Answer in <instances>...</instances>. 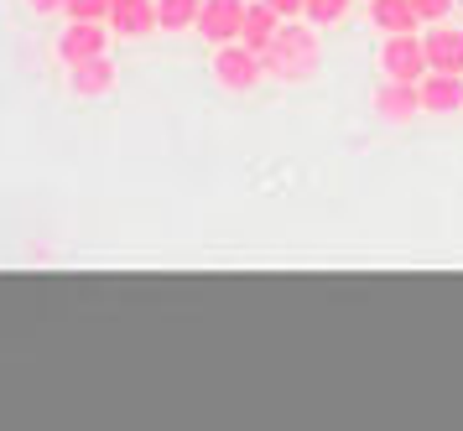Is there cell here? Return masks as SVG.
Instances as JSON below:
<instances>
[{"label": "cell", "mask_w": 463, "mask_h": 431, "mask_svg": "<svg viewBox=\"0 0 463 431\" xmlns=\"http://www.w3.org/2000/svg\"><path fill=\"white\" fill-rule=\"evenodd\" d=\"M421 47H427V62H432V73H463V26H432L427 37H421Z\"/></svg>", "instance_id": "obj_8"}, {"label": "cell", "mask_w": 463, "mask_h": 431, "mask_svg": "<svg viewBox=\"0 0 463 431\" xmlns=\"http://www.w3.org/2000/svg\"><path fill=\"white\" fill-rule=\"evenodd\" d=\"M266 62V73L281 83H302L317 73V62H323V42H317V26H302V21H287L276 42L260 52Z\"/></svg>", "instance_id": "obj_1"}, {"label": "cell", "mask_w": 463, "mask_h": 431, "mask_svg": "<svg viewBox=\"0 0 463 431\" xmlns=\"http://www.w3.org/2000/svg\"><path fill=\"white\" fill-rule=\"evenodd\" d=\"M349 5L354 0H307L302 16H307V26H338V21L349 16Z\"/></svg>", "instance_id": "obj_14"}, {"label": "cell", "mask_w": 463, "mask_h": 431, "mask_svg": "<svg viewBox=\"0 0 463 431\" xmlns=\"http://www.w3.org/2000/svg\"><path fill=\"white\" fill-rule=\"evenodd\" d=\"M380 73H385L391 83H421L427 73H432L427 47H421L417 32H401V37L380 42Z\"/></svg>", "instance_id": "obj_2"}, {"label": "cell", "mask_w": 463, "mask_h": 431, "mask_svg": "<svg viewBox=\"0 0 463 431\" xmlns=\"http://www.w3.org/2000/svg\"><path fill=\"white\" fill-rule=\"evenodd\" d=\"M105 52H109L105 21H68L63 37H58V58H63L68 68H79V62H89V58H105Z\"/></svg>", "instance_id": "obj_4"}, {"label": "cell", "mask_w": 463, "mask_h": 431, "mask_svg": "<svg viewBox=\"0 0 463 431\" xmlns=\"http://www.w3.org/2000/svg\"><path fill=\"white\" fill-rule=\"evenodd\" d=\"M370 109H375L385 125H411L421 115V89H417V83H391V79H385L375 89Z\"/></svg>", "instance_id": "obj_6"}, {"label": "cell", "mask_w": 463, "mask_h": 431, "mask_svg": "<svg viewBox=\"0 0 463 431\" xmlns=\"http://www.w3.org/2000/svg\"><path fill=\"white\" fill-rule=\"evenodd\" d=\"M281 26H287V21L276 16L266 0H250V5H245V26H240V42H245L250 52H266V47L276 42V32H281Z\"/></svg>", "instance_id": "obj_11"}, {"label": "cell", "mask_w": 463, "mask_h": 431, "mask_svg": "<svg viewBox=\"0 0 463 431\" xmlns=\"http://www.w3.org/2000/svg\"><path fill=\"white\" fill-rule=\"evenodd\" d=\"M260 79H266V62H260V52H250L245 42L213 47V83H219V89H230V94H250Z\"/></svg>", "instance_id": "obj_3"}, {"label": "cell", "mask_w": 463, "mask_h": 431, "mask_svg": "<svg viewBox=\"0 0 463 431\" xmlns=\"http://www.w3.org/2000/svg\"><path fill=\"white\" fill-rule=\"evenodd\" d=\"M364 5H370V0H364Z\"/></svg>", "instance_id": "obj_19"}, {"label": "cell", "mask_w": 463, "mask_h": 431, "mask_svg": "<svg viewBox=\"0 0 463 431\" xmlns=\"http://www.w3.org/2000/svg\"><path fill=\"white\" fill-rule=\"evenodd\" d=\"M370 26L380 37H401V32H417L421 16L411 0H370Z\"/></svg>", "instance_id": "obj_12"}, {"label": "cell", "mask_w": 463, "mask_h": 431, "mask_svg": "<svg viewBox=\"0 0 463 431\" xmlns=\"http://www.w3.org/2000/svg\"><path fill=\"white\" fill-rule=\"evenodd\" d=\"M266 5H271L281 21H292V16H302V5H307V0H266Z\"/></svg>", "instance_id": "obj_17"}, {"label": "cell", "mask_w": 463, "mask_h": 431, "mask_svg": "<svg viewBox=\"0 0 463 431\" xmlns=\"http://www.w3.org/2000/svg\"><path fill=\"white\" fill-rule=\"evenodd\" d=\"M109 5H115V0H68L63 16L68 21H109Z\"/></svg>", "instance_id": "obj_15"}, {"label": "cell", "mask_w": 463, "mask_h": 431, "mask_svg": "<svg viewBox=\"0 0 463 431\" xmlns=\"http://www.w3.org/2000/svg\"><path fill=\"white\" fill-rule=\"evenodd\" d=\"M245 5H250V0H203V11H198V37L213 42V47H230V42H240Z\"/></svg>", "instance_id": "obj_5"}, {"label": "cell", "mask_w": 463, "mask_h": 431, "mask_svg": "<svg viewBox=\"0 0 463 431\" xmlns=\"http://www.w3.org/2000/svg\"><path fill=\"white\" fill-rule=\"evenodd\" d=\"M26 5H32V11H37V16H47V11H63L68 0H26Z\"/></svg>", "instance_id": "obj_18"}, {"label": "cell", "mask_w": 463, "mask_h": 431, "mask_svg": "<svg viewBox=\"0 0 463 431\" xmlns=\"http://www.w3.org/2000/svg\"><path fill=\"white\" fill-rule=\"evenodd\" d=\"M411 5H417V16L432 21V26H442V21H448V11H453V0H411Z\"/></svg>", "instance_id": "obj_16"}, {"label": "cell", "mask_w": 463, "mask_h": 431, "mask_svg": "<svg viewBox=\"0 0 463 431\" xmlns=\"http://www.w3.org/2000/svg\"><path fill=\"white\" fill-rule=\"evenodd\" d=\"M198 11H203V0H156V26L188 32V26H198Z\"/></svg>", "instance_id": "obj_13"}, {"label": "cell", "mask_w": 463, "mask_h": 431, "mask_svg": "<svg viewBox=\"0 0 463 431\" xmlns=\"http://www.w3.org/2000/svg\"><path fill=\"white\" fill-rule=\"evenodd\" d=\"M421 89V115H458L463 109V73H427Z\"/></svg>", "instance_id": "obj_7"}, {"label": "cell", "mask_w": 463, "mask_h": 431, "mask_svg": "<svg viewBox=\"0 0 463 431\" xmlns=\"http://www.w3.org/2000/svg\"><path fill=\"white\" fill-rule=\"evenodd\" d=\"M105 26L115 37H146L156 32V0H115Z\"/></svg>", "instance_id": "obj_9"}, {"label": "cell", "mask_w": 463, "mask_h": 431, "mask_svg": "<svg viewBox=\"0 0 463 431\" xmlns=\"http://www.w3.org/2000/svg\"><path fill=\"white\" fill-rule=\"evenodd\" d=\"M115 79H120V73H115V58H89V62H79V68H68V83H73V94H79V99H99V94H109V89H115Z\"/></svg>", "instance_id": "obj_10"}]
</instances>
